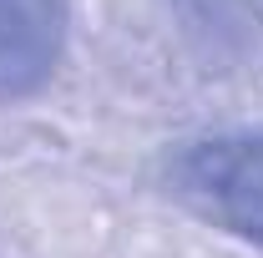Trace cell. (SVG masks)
<instances>
[{"label":"cell","instance_id":"6da1fadb","mask_svg":"<svg viewBox=\"0 0 263 258\" xmlns=\"http://www.w3.org/2000/svg\"><path fill=\"white\" fill-rule=\"evenodd\" d=\"M172 188L208 213L218 228L263 248V137L258 132H223L197 137L172 157Z\"/></svg>","mask_w":263,"mask_h":258},{"label":"cell","instance_id":"7a4b0ae2","mask_svg":"<svg viewBox=\"0 0 263 258\" xmlns=\"http://www.w3.org/2000/svg\"><path fill=\"white\" fill-rule=\"evenodd\" d=\"M66 51V0H0V97H35Z\"/></svg>","mask_w":263,"mask_h":258},{"label":"cell","instance_id":"3957f363","mask_svg":"<svg viewBox=\"0 0 263 258\" xmlns=\"http://www.w3.org/2000/svg\"><path fill=\"white\" fill-rule=\"evenodd\" d=\"M177 10L202 35V46L223 61H238L258 46V10L248 0H177Z\"/></svg>","mask_w":263,"mask_h":258}]
</instances>
